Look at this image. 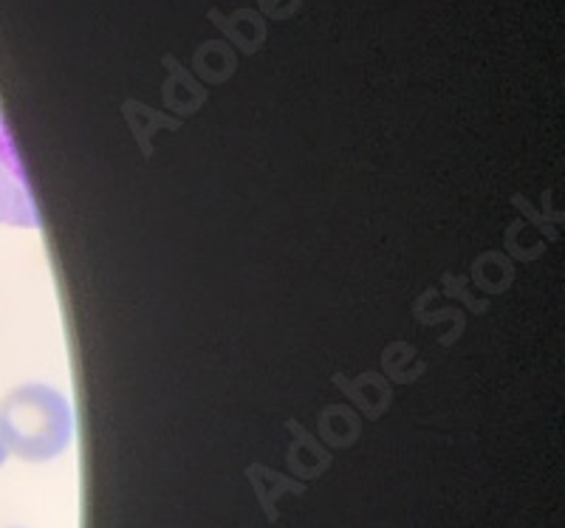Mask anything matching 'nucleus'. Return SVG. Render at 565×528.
I'll list each match as a JSON object with an SVG mask.
<instances>
[{"mask_svg":"<svg viewBox=\"0 0 565 528\" xmlns=\"http://www.w3.org/2000/svg\"><path fill=\"white\" fill-rule=\"evenodd\" d=\"M0 435L29 464L52 461L74 441L71 401L49 385L18 387L0 405Z\"/></svg>","mask_w":565,"mask_h":528,"instance_id":"obj_1","label":"nucleus"},{"mask_svg":"<svg viewBox=\"0 0 565 528\" xmlns=\"http://www.w3.org/2000/svg\"><path fill=\"white\" fill-rule=\"evenodd\" d=\"M0 224L23 226V229L40 226V209L3 117H0Z\"/></svg>","mask_w":565,"mask_h":528,"instance_id":"obj_2","label":"nucleus"},{"mask_svg":"<svg viewBox=\"0 0 565 528\" xmlns=\"http://www.w3.org/2000/svg\"><path fill=\"white\" fill-rule=\"evenodd\" d=\"M7 444H3V435H0V466H3V461H7Z\"/></svg>","mask_w":565,"mask_h":528,"instance_id":"obj_3","label":"nucleus"}]
</instances>
